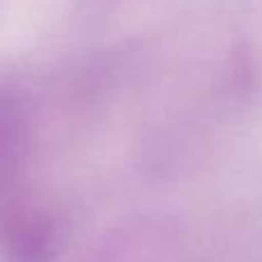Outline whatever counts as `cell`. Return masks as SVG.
Returning <instances> with one entry per match:
<instances>
[{"mask_svg":"<svg viewBox=\"0 0 262 262\" xmlns=\"http://www.w3.org/2000/svg\"><path fill=\"white\" fill-rule=\"evenodd\" d=\"M30 113L16 90L0 85V195L14 184L28 157Z\"/></svg>","mask_w":262,"mask_h":262,"instance_id":"cell-1","label":"cell"},{"mask_svg":"<svg viewBox=\"0 0 262 262\" xmlns=\"http://www.w3.org/2000/svg\"><path fill=\"white\" fill-rule=\"evenodd\" d=\"M55 246V228L39 214H9L0 223V249L7 262H46Z\"/></svg>","mask_w":262,"mask_h":262,"instance_id":"cell-2","label":"cell"}]
</instances>
